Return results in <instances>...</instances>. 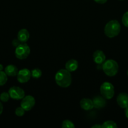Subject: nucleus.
I'll list each match as a JSON object with an SVG mask.
<instances>
[{"instance_id": "nucleus-1", "label": "nucleus", "mask_w": 128, "mask_h": 128, "mask_svg": "<svg viewBox=\"0 0 128 128\" xmlns=\"http://www.w3.org/2000/svg\"><path fill=\"white\" fill-rule=\"evenodd\" d=\"M55 81L58 86L61 88H67L72 83V76L68 70H60L56 73Z\"/></svg>"}, {"instance_id": "nucleus-2", "label": "nucleus", "mask_w": 128, "mask_h": 128, "mask_svg": "<svg viewBox=\"0 0 128 128\" xmlns=\"http://www.w3.org/2000/svg\"><path fill=\"white\" fill-rule=\"evenodd\" d=\"M120 31V24L117 20H112L108 22L104 28V32L107 37L112 38L115 37Z\"/></svg>"}, {"instance_id": "nucleus-3", "label": "nucleus", "mask_w": 128, "mask_h": 128, "mask_svg": "<svg viewBox=\"0 0 128 128\" xmlns=\"http://www.w3.org/2000/svg\"><path fill=\"white\" fill-rule=\"evenodd\" d=\"M102 68L105 74L112 77L116 75L118 72L119 66L115 61L113 60H109L103 62Z\"/></svg>"}, {"instance_id": "nucleus-4", "label": "nucleus", "mask_w": 128, "mask_h": 128, "mask_svg": "<svg viewBox=\"0 0 128 128\" xmlns=\"http://www.w3.org/2000/svg\"><path fill=\"white\" fill-rule=\"evenodd\" d=\"M15 56L19 60H25L30 53V46L26 43H21L15 50Z\"/></svg>"}, {"instance_id": "nucleus-5", "label": "nucleus", "mask_w": 128, "mask_h": 128, "mask_svg": "<svg viewBox=\"0 0 128 128\" xmlns=\"http://www.w3.org/2000/svg\"><path fill=\"white\" fill-rule=\"evenodd\" d=\"M100 91L102 96L107 100H110L114 95V86L109 82H105L101 85Z\"/></svg>"}, {"instance_id": "nucleus-6", "label": "nucleus", "mask_w": 128, "mask_h": 128, "mask_svg": "<svg viewBox=\"0 0 128 128\" xmlns=\"http://www.w3.org/2000/svg\"><path fill=\"white\" fill-rule=\"evenodd\" d=\"M8 93L10 96L13 100H22L25 97V91L23 89L18 86H13L9 90Z\"/></svg>"}, {"instance_id": "nucleus-7", "label": "nucleus", "mask_w": 128, "mask_h": 128, "mask_svg": "<svg viewBox=\"0 0 128 128\" xmlns=\"http://www.w3.org/2000/svg\"><path fill=\"white\" fill-rule=\"evenodd\" d=\"M35 104V100L32 96H25L21 102V107L26 111L31 110Z\"/></svg>"}, {"instance_id": "nucleus-8", "label": "nucleus", "mask_w": 128, "mask_h": 128, "mask_svg": "<svg viewBox=\"0 0 128 128\" xmlns=\"http://www.w3.org/2000/svg\"><path fill=\"white\" fill-rule=\"evenodd\" d=\"M31 76V74L30 70L26 68H24L18 72L17 80L20 83H25L30 80Z\"/></svg>"}, {"instance_id": "nucleus-9", "label": "nucleus", "mask_w": 128, "mask_h": 128, "mask_svg": "<svg viewBox=\"0 0 128 128\" xmlns=\"http://www.w3.org/2000/svg\"><path fill=\"white\" fill-rule=\"evenodd\" d=\"M117 102L121 108L125 109L128 107V94L120 92L117 97Z\"/></svg>"}, {"instance_id": "nucleus-10", "label": "nucleus", "mask_w": 128, "mask_h": 128, "mask_svg": "<svg viewBox=\"0 0 128 128\" xmlns=\"http://www.w3.org/2000/svg\"><path fill=\"white\" fill-rule=\"evenodd\" d=\"M93 59L94 62L97 64H102L105 60V55L104 52L100 50L95 51L93 54Z\"/></svg>"}, {"instance_id": "nucleus-11", "label": "nucleus", "mask_w": 128, "mask_h": 128, "mask_svg": "<svg viewBox=\"0 0 128 128\" xmlns=\"http://www.w3.org/2000/svg\"><path fill=\"white\" fill-rule=\"evenodd\" d=\"M17 38L21 43H25L27 42L30 38V33L26 29H21L18 33Z\"/></svg>"}, {"instance_id": "nucleus-12", "label": "nucleus", "mask_w": 128, "mask_h": 128, "mask_svg": "<svg viewBox=\"0 0 128 128\" xmlns=\"http://www.w3.org/2000/svg\"><path fill=\"white\" fill-rule=\"evenodd\" d=\"M94 107L97 109L102 108L106 105V101L103 96H96L92 100Z\"/></svg>"}, {"instance_id": "nucleus-13", "label": "nucleus", "mask_w": 128, "mask_h": 128, "mask_svg": "<svg viewBox=\"0 0 128 128\" xmlns=\"http://www.w3.org/2000/svg\"><path fill=\"white\" fill-rule=\"evenodd\" d=\"M80 104L82 108L85 111H89L94 108V104H93L92 100H90V99L83 98L80 101Z\"/></svg>"}, {"instance_id": "nucleus-14", "label": "nucleus", "mask_w": 128, "mask_h": 128, "mask_svg": "<svg viewBox=\"0 0 128 128\" xmlns=\"http://www.w3.org/2000/svg\"><path fill=\"white\" fill-rule=\"evenodd\" d=\"M78 67H79V63L78 61L75 60H70L65 64V68L69 72L75 71L78 68Z\"/></svg>"}, {"instance_id": "nucleus-15", "label": "nucleus", "mask_w": 128, "mask_h": 128, "mask_svg": "<svg viewBox=\"0 0 128 128\" xmlns=\"http://www.w3.org/2000/svg\"><path fill=\"white\" fill-rule=\"evenodd\" d=\"M5 72L8 76H15L17 75L18 70L15 65L10 64L5 68Z\"/></svg>"}, {"instance_id": "nucleus-16", "label": "nucleus", "mask_w": 128, "mask_h": 128, "mask_svg": "<svg viewBox=\"0 0 128 128\" xmlns=\"http://www.w3.org/2000/svg\"><path fill=\"white\" fill-rule=\"evenodd\" d=\"M116 123L112 121H107L102 125V128H117Z\"/></svg>"}, {"instance_id": "nucleus-17", "label": "nucleus", "mask_w": 128, "mask_h": 128, "mask_svg": "<svg viewBox=\"0 0 128 128\" xmlns=\"http://www.w3.org/2000/svg\"><path fill=\"white\" fill-rule=\"evenodd\" d=\"M31 76H32L33 78L38 79L41 76L42 72H41V71L40 70V69L35 68L31 71Z\"/></svg>"}, {"instance_id": "nucleus-18", "label": "nucleus", "mask_w": 128, "mask_h": 128, "mask_svg": "<svg viewBox=\"0 0 128 128\" xmlns=\"http://www.w3.org/2000/svg\"><path fill=\"white\" fill-rule=\"evenodd\" d=\"M5 72L1 71H0V86H3L8 81V77Z\"/></svg>"}, {"instance_id": "nucleus-19", "label": "nucleus", "mask_w": 128, "mask_h": 128, "mask_svg": "<svg viewBox=\"0 0 128 128\" xmlns=\"http://www.w3.org/2000/svg\"><path fill=\"white\" fill-rule=\"evenodd\" d=\"M61 127L63 128H75V125L72 121H69V120H65L63 121Z\"/></svg>"}, {"instance_id": "nucleus-20", "label": "nucleus", "mask_w": 128, "mask_h": 128, "mask_svg": "<svg viewBox=\"0 0 128 128\" xmlns=\"http://www.w3.org/2000/svg\"><path fill=\"white\" fill-rule=\"evenodd\" d=\"M10 96L8 92H3L0 94V100H1L2 102H8V101H9V100H10Z\"/></svg>"}, {"instance_id": "nucleus-21", "label": "nucleus", "mask_w": 128, "mask_h": 128, "mask_svg": "<svg viewBox=\"0 0 128 128\" xmlns=\"http://www.w3.org/2000/svg\"><path fill=\"white\" fill-rule=\"evenodd\" d=\"M25 110L22 107H18L15 110V114L18 116H22L25 114Z\"/></svg>"}, {"instance_id": "nucleus-22", "label": "nucleus", "mask_w": 128, "mask_h": 128, "mask_svg": "<svg viewBox=\"0 0 128 128\" xmlns=\"http://www.w3.org/2000/svg\"><path fill=\"white\" fill-rule=\"evenodd\" d=\"M122 22L125 27L128 28V11L125 12L123 14L122 18Z\"/></svg>"}, {"instance_id": "nucleus-23", "label": "nucleus", "mask_w": 128, "mask_h": 128, "mask_svg": "<svg viewBox=\"0 0 128 128\" xmlns=\"http://www.w3.org/2000/svg\"><path fill=\"white\" fill-rule=\"evenodd\" d=\"M21 42H20V41H19L18 40V39H15V40H14L13 41V42H12V44H13V46H15V47H17L18 46L19 44H21Z\"/></svg>"}, {"instance_id": "nucleus-24", "label": "nucleus", "mask_w": 128, "mask_h": 128, "mask_svg": "<svg viewBox=\"0 0 128 128\" xmlns=\"http://www.w3.org/2000/svg\"><path fill=\"white\" fill-rule=\"evenodd\" d=\"M94 1L99 4H104L107 1V0H94Z\"/></svg>"}, {"instance_id": "nucleus-25", "label": "nucleus", "mask_w": 128, "mask_h": 128, "mask_svg": "<svg viewBox=\"0 0 128 128\" xmlns=\"http://www.w3.org/2000/svg\"><path fill=\"white\" fill-rule=\"evenodd\" d=\"M3 111V106L2 103L0 102V115L2 114Z\"/></svg>"}, {"instance_id": "nucleus-26", "label": "nucleus", "mask_w": 128, "mask_h": 128, "mask_svg": "<svg viewBox=\"0 0 128 128\" xmlns=\"http://www.w3.org/2000/svg\"><path fill=\"white\" fill-rule=\"evenodd\" d=\"M92 128H102V126L99 124H95L92 126Z\"/></svg>"}, {"instance_id": "nucleus-27", "label": "nucleus", "mask_w": 128, "mask_h": 128, "mask_svg": "<svg viewBox=\"0 0 128 128\" xmlns=\"http://www.w3.org/2000/svg\"><path fill=\"white\" fill-rule=\"evenodd\" d=\"M125 116L128 119V107L125 108Z\"/></svg>"}, {"instance_id": "nucleus-28", "label": "nucleus", "mask_w": 128, "mask_h": 128, "mask_svg": "<svg viewBox=\"0 0 128 128\" xmlns=\"http://www.w3.org/2000/svg\"><path fill=\"white\" fill-rule=\"evenodd\" d=\"M3 70V66L2 64H0V71H2Z\"/></svg>"}, {"instance_id": "nucleus-29", "label": "nucleus", "mask_w": 128, "mask_h": 128, "mask_svg": "<svg viewBox=\"0 0 128 128\" xmlns=\"http://www.w3.org/2000/svg\"><path fill=\"white\" fill-rule=\"evenodd\" d=\"M127 76H128V70H127Z\"/></svg>"}, {"instance_id": "nucleus-30", "label": "nucleus", "mask_w": 128, "mask_h": 128, "mask_svg": "<svg viewBox=\"0 0 128 128\" xmlns=\"http://www.w3.org/2000/svg\"><path fill=\"white\" fill-rule=\"evenodd\" d=\"M120 1H122V0H120Z\"/></svg>"}]
</instances>
